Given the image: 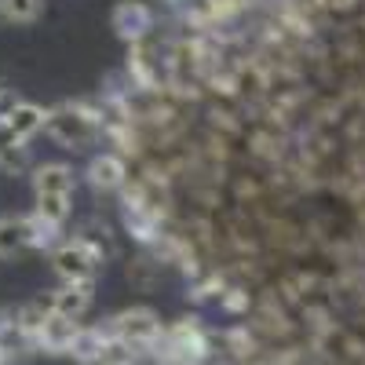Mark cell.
<instances>
[{"mask_svg": "<svg viewBox=\"0 0 365 365\" xmlns=\"http://www.w3.org/2000/svg\"><path fill=\"white\" fill-rule=\"evenodd\" d=\"M58 146H66V150H84L99 139L103 132V120L99 113L84 106V103H63V106H55L48 110V128H44Z\"/></svg>", "mask_w": 365, "mask_h": 365, "instance_id": "1", "label": "cell"}, {"mask_svg": "<svg viewBox=\"0 0 365 365\" xmlns=\"http://www.w3.org/2000/svg\"><path fill=\"white\" fill-rule=\"evenodd\" d=\"M150 354L161 365H201L208 354V336L194 322H175V325H165L161 340L154 344Z\"/></svg>", "mask_w": 365, "mask_h": 365, "instance_id": "2", "label": "cell"}, {"mask_svg": "<svg viewBox=\"0 0 365 365\" xmlns=\"http://www.w3.org/2000/svg\"><path fill=\"white\" fill-rule=\"evenodd\" d=\"M58 230L48 227L41 216H0V259H11L34 249H48Z\"/></svg>", "mask_w": 365, "mask_h": 365, "instance_id": "3", "label": "cell"}, {"mask_svg": "<svg viewBox=\"0 0 365 365\" xmlns=\"http://www.w3.org/2000/svg\"><path fill=\"white\" fill-rule=\"evenodd\" d=\"M99 263H103L99 249H91L84 237L63 241V245L51 249V267L63 278V285H96Z\"/></svg>", "mask_w": 365, "mask_h": 365, "instance_id": "4", "label": "cell"}, {"mask_svg": "<svg viewBox=\"0 0 365 365\" xmlns=\"http://www.w3.org/2000/svg\"><path fill=\"white\" fill-rule=\"evenodd\" d=\"M106 332L117 336V340H125L128 347H135L139 354H150L154 344L161 340L165 322L158 318V311H150V307H128V311H120V314L110 318Z\"/></svg>", "mask_w": 365, "mask_h": 365, "instance_id": "5", "label": "cell"}, {"mask_svg": "<svg viewBox=\"0 0 365 365\" xmlns=\"http://www.w3.org/2000/svg\"><path fill=\"white\" fill-rule=\"evenodd\" d=\"M88 182H91V190L96 194H113L125 187V179H128V168L125 161H120L117 154H96L88 161Z\"/></svg>", "mask_w": 365, "mask_h": 365, "instance_id": "6", "label": "cell"}, {"mask_svg": "<svg viewBox=\"0 0 365 365\" xmlns=\"http://www.w3.org/2000/svg\"><path fill=\"white\" fill-rule=\"evenodd\" d=\"M88 307H91V285H63L48 299V311L66 322H81L88 314Z\"/></svg>", "mask_w": 365, "mask_h": 365, "instance_id": "7", "label": "cell"}, {"mask_svg": "<svg viewBox=\"0 0 365 365\" xmlns=\"http://www.w3.org/2000/svg\"><path fill=\"white\" fill-rule=\"evenodd\" d=\"M73 168L70 165H58V161H48V165H37L34 168V194L44 197V194H58V197H70L73 194Z\"/></svg>", "mask_w": 365, "mask_h": 365, "instance_id": "8", "label": "cell"}, {"mask_svg": "<svg viewBox=\"0 0 365 365\" xmlns=\"http://www.w3.org/2000/svg\"><path fill=\"white\" fill-rule=\"evenodd\" d=\"M4 125H8L22 143H29L37 132H44V128H48V110H44V106H37V103L19 99V103H15V110L4 117Z\"/></svg>", "mask_w": 365, "mask_h": 365, "instance_id": "9", "label": "cell"}, {"mask_svg": "<svg viewBox=\"0 0 365 365\" xmlns=\"http://www.w3.org/2000/svg\"><path fill=\"white\" fill-rule=\"evenodd\" d=\"M154 26V11H150L146 4H139V0H125L117 11H113V29L120 37H143L146 29Z\"/></svg>", "mask_w": 365, "mask_h": 365, "instance_id": "10", "label": "cell"}, {"mask_svg": "<svg viewBox=\"0 0 365 365\" xmlns=\"http://www.w3.org/2000/svg\"><path fill=\"white\" fill-rule=\"evenodd\" d=\"M29 165V150L26 143L0 120V172H22Z\"/></svg>", "mask_w": 365, "mask_h": 365, "instance_id": "11", "label": "cell"}, {"mask_svg": "<svg viewBox=\"0 0 365 365\" xmlns=\"http://www.w3.org/2000/svg\"><path fill=\"white\" fill-rule=\"evenodd\" d=\"M34 216H41L48 227H63L70 220V197H58V194H44L37 197V208H34Z\"/></svg>", "mask_w": 365, "mask_h": 365, "instance_id": "12", "label": "cell"}, {"mask_svg": "<svg viewBox=\"0 0 365 365\" xmlns=\"http://www.w3.org/2000/svg\"><path fill=\"white\" fill-rule=\"evenodd\" d=\"M8 22H34L44 11V0H0Z\"/></svg>", "mask_w": 365, "mask_h": 365, "instance_id": "13", "label": "cell"}, {"mask_svg": "<svg viewBox=\"0 0 365 365\" xmlns=\"http://www.w3.org/2000/svg\"><path fill=\"white\" fill-rule=\"evenodd\" d=\"M0 365H11V361H8V358H4V354H0Z\"/></svg>", "mask_w": 365, "mask_h": 365, "instance_id": "14", "label": "cell"}, {"mask_svg": "<svg viewBox=\"0 0 365 365\" xmlns=\"http://www.w3.org/2000/svg\"><path fill=\"white\" fill-rule=\"evenodd\" d=\"M0 91H4V84H0Z\"/></svg>", "mask_w": 365, "mask_h": 365, "instance_id": "15", "label": "cell"}]
</instances>
